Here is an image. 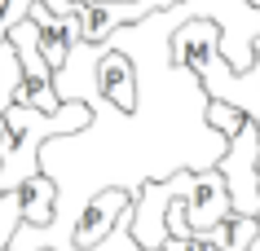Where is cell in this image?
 <instances>
[{
  "mask_svg": "<svg viewBox=\"0 0 260 251\" xmlns=\"http://www.w3.org/2000/svg\"><path fill=\"white\" fill-rule=\"evenodd\" d=\"M18 84H22V62H18L14 44H9V35H5V40H0V111L14 106Z\"/></svg>",
  "mask_w": 260,
  "mask_h": 251,
  "instance_id": "obj_7",
  "label": "cell"
},
{
  "mask_svg": "<svg viewBox=\"0 0 260 251\" xmlns=\"http://www.w3.org/2000/svg\"><path fill=\"white\" fill-rule=\"evenodd\" d=\"M181 211H185V229L190 234H207L216 221H230L234 203H230V185L225 176L212 167H181Z\"/></svg>",
  "mask_w": 260,
  "mask_h": 251,
  "instance_id": "obj_3",
  "label": "cell"
},
{
  "mask_svg": "<svg viewBox=\"0 0 260 251\" xmlns=\"http://www.w3.org/2000/svg\"><path fill=\"white\" fill-rule=\"evenodd\" d=\"M18 194H22V225H49L53 221V207H57V185L53 176H27V181L18 185Z\"/></svg>",
  "mask_w": 260,
  "mask_h": 251,
  "instance_id": "obj_5",
  "label": "cell"
},
{
  "mask_svg": "<svg viewBox=\"0 0 260 251\" xmlns=\"http://www.w3.org/2000/svg\"><path fill=\"white\" fill-rule=\"evenodd\" d=\"M27 18L36 22V44H40V53L49 66H62L71 53V44L80 40V27H75V14H53V9H44L40 0H31Z\"/></svg>",
  "mask_w": 260,
  "mask_h": 251,
  "instance_id": "obj_4",
  "label": "cell"
},
{
  "mask_svg": "<svg viewBox=\"0 0 260 251\" xmlns=\"http://www.w3.org/2000/svg\"><path fill=\"white\" fill-rule=\"evenodd\" d=\"M5 251H14V247H5Z\"/></svg>",
  "mask_w": 260,
  "mask_h": 251,
  "instance_id": "obj_14",
  "label": "cell"
},
{
  "mask_svg": "<svg viewBox=\"0 0 260 251\" xmlns=\"http://www.w3.org/2000/svg\"><path fill=\"white\" fill-rule=\"evenodd\" d=\"M159 251H220V247L207 242V238H199V234H168Z\"/></svg>",
  "mask_w": 260,
  "mask_h": 251,
  "instance_id": "obj_10",
  "label": "cell"
},
{
  "mask_svg": "<svg viewBox=\"0 0 260 251\" xmlns=\"http://www.w3.org/2000/svg\"><path fill=\"white\" fill-rule=\"evenodd\" d=\"M27 9H31V0H0V40L9 35V27H14V22H22V18H27Z\"/></svg>",
  "mask_w": 260,
  "mask_h": 251,
  "instance_id": "obj_11",
  "label": "cell"
},
{
  "mask_svg": "<svg viewBox=\"0 0 260 251\" xmlns=\"http://www.w3.org/2000/svg\"><path fill=\"white\" fill-rule=\"evenodd\" d=\"M93 124L88 101L71 97L57 111H36V106H5L0 111V190L18 185L40 172V146L62 132H80Z\"/></svg>",
  "mask_w": 260,
  "mask_h": 251,
  "instance_id": "obj_1",
  "label": "cell"
},
{
  "mask_svg": "<svg viewBox=\"0 0 260 251\" xmlns=\"http://www.w3.org/2000/svg\"><path fill=\"white\" fill-rule=\"evenodd\" d=\"M243 119H247V115L238 111V106H230V101H216V97H207V101H203V124L212 128V132H220L225 141H230L234 132L243 128Z\"/></svg>",
  "mask_w": 260,
  "mask_h": 251,
  "instance_id": "obj_6",
  "label": "cell"
},
{
  "mask_svg": "<svg viewBox=\"0 0 260 251\" xmlns=\"http://www.w3.org/2000/svg\"><path fill=\"white\" fill-rule=\"evenodd\" d=\"M18 225H22V194L18 190H0V251L9 247Z\"/></svg>",
  "mask_w": 260,
  "mask_h": 251,
  "instance_id": "obj_8",
  "label": "cell"
},
{
  "mask_svg": "<svg viewBox=\"0 0 260 251\" xmlns=\"http://www.w3.org/2000/svg\"><path fill=\"white\" fill-rule=\"evenodd\" d=\"M256 172H260V150H256Z\"/></svg>",
  "mask_w": 260,
  "mask_h": 251,
  "instance_id": "obj_13",
  "label": "cell"
},
{
  "mask_svg": "<svg viewBox=\"0 0 260 251\" xmlns=\"http://www.w3.org/2000/svg\"><path fill=\"white\" fill-rule=\"evenodd\" d=\"M247 251H260V211H256V238L247 242Z\"/></svg>",
  "mask_w": 260,
  "mask_h": 251,
  "instance_id": "obj_12",
  "label": "cell"
},
{
  "mask_svg": "<svg viewBox=\"0 0 260 251\" xmlns=\"http://www.w3.org/2000/svg\"><path fill=\"white\" fill-rule=\"evenodd\" d=\"M256 150H260V124L247 115L243 128L225 141V154L216 159V172L230 185L234 216H256L260 211V172H256Z\"/></svg>",
  "mask_w": 260,
  "mask_h": 251,
  "instance_id": "obj_2",
  "label": "cell"
},
{
  "mask_svg": "<svg viewBox=\"0 0 260 251\" xmlns=\"http://www.w3.org/2000/svg\"><path fill=\"white\" fill-rule=\"evenodd\" d=\"M256 238V216H230V238L225 251H247V242Z\"/></svg>",
  "mask_w": 260,
  "mask_h": 251,
  "instance_id": "obj_9",
  "label": "cell"
}]
</instances>
